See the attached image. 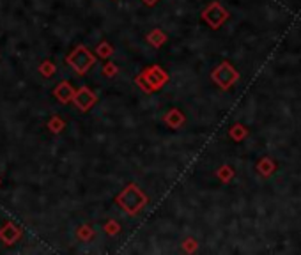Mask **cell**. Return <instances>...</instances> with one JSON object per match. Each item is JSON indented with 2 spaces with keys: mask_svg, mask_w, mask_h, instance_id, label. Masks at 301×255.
<instances>
[{
  "mask_svg": "<svg viewBox=\"0 0 301 255\" xmlns=\"http://www.w3.org/2000/svg\"><path fill=\"white\" fill-rule=\"evenodd\" d=\"M103 71H105L106 76H114V74H117V66H115V64H112V62H108Z\"/></svg>",
  "mask_w": 301,
  "mask_h": 255,
  "instance_id": "cell-16",
  "label": "cell"
},
{
  "mask_svg": "<svg viewBox=\"0 0 301 255\" xmlns=\"http://www.w3.org/2000/svg\"><path fill=\"white\" fill-rule=\"evenodd\" d=\"M73 103L76 104L82 112H87V110H90L94 104H96V94H94L89 87H82V89L74 90Z\"/></svg>",
  "mask_w": 301,
  "mask_h": 255,
  "instance_id": "cell-4",
  "label": "cell"
},
{
  "mask_svg": "<svg viewBox=\"0 0 301 255\" xmlns=\"http://www.w3.org/2000/svg\"><path fill=\"white\" fill-rule=\"evenodd\" d=\"M165 122L172 128H179L181 124L184 122V116L179 112V110H170V112L165 116Z\"/></svg>",
  "mask_w": 301,
  "mask_h": 255,
  "instance_id": "cell-9",
  "label": "cell"
},
{
  "mask_svg": "<svg viewBox=\"0 0 301 255\" xmlns=\"http://www.w3.org/2000/svg\"><path fill=\"white\" fill-rule=\"evenodd\" d=\"M202 18L206 20V22H208L211 27L216 28V27H220V25H222L223 20L227 18V12L223 11V9L215 2V4H211L208 9H206V11H204Z\"/></svg>",
  "mask_w": 301,
  "mask_h": 255,
  "instance_id": "cell-6",
  "label": "cell"
},
{
  "mask_svg": "<svg viewBox=\"0 0 301 255\" xmlns=\"http://www.w3.org/2000/svg\"><path fill=\"white\" fill-rule=\"evenodd\" d=\"M67 64L76 71V74H85L90 68L96 64V57H94L92 52L87 50L83 44H78L69 55H67Z\"/></svg>",
  "mask_w": 301,
  "mask_h": 255,
  "instance_id": "cell-3",
  "label": "cell"
},
{
  "mask_svg": "<svg viewBox=\"0 0 301 255\" xmlns=\"http://www.w3.org/2000/svg\"><path fill=\"white\" fill-rule=\"evenodd\" d=\"M142 2H144L145 6H154V4H158L160 0H142Z\"/></svg>",
  "mask_w": 301,
  "mask_h": 255,
  "instance_id": "cell-17",
  "label": "cell"
},
{
  "mask_svg": "<svg viewBox=\"0 0 301 255\" xmlns=\"http://www.w3.org/2000/svg\"><path fill=\"white\" fill-rule=\"evenodd\" d=\"M168 80V74L161 70L160 66H151L145 71H142L137 76V84L140 85V89L145 92H154L163 87V84Z\"/></svg>",
  "mask_w": 301,
  "mask_h": 255,
  "instance_id": "cell-2",
  "label": "cell"
},
{
  "mask_svg": "<svg viewBox=\"0 0 301 255\" xmlns=\"http://www.w3.org/2000/svg\"><path fill=\"white\" fill-rule=\"evenodd\" d=\"M147 41L151 42V44H153V46L160 48L161 44H163V42L167 41V36H165L163 32L160 30V28H154V30L147 36Z\"/></svg>",
  "mask_w": 301,
  "mask_h": 255,
  "instance_id": "cell-10",
  "label": "cell"
},
{
  "mask_svg": "<svg viewBox=\"0 0 301 255\" xmlns=\"http://www.w3.org/2000/svg\"><path fill=\"white\" fill-rule=\"evenodd\" d=\"M21 238V228L12 222H7L0 228V241L5 244H14Z\"/></svg>",
  "mask_w": 301,
  "mask_h": 255,
  "instance_id": "cell-7",
  "label": "cell"
},
{
  "mask_svg": "<svg viewBox=\"0 0 301 255\" xmlns=\"http://www.w3.org/2000/svg\"><path fill=\"white\" fill-rule=\"evenodd\" d=\"M53 96L60 101L62 104H67L69 101H73V96H74V87L69 84L67 80L60 82V84L55 85L53 89Z\"/></svg>",
  "mask_w": 301,
  "mask_h": 255,
  "instance_id": "cell-8",
  "label": "cell"
},
{
  "mask_svg": "<svg viewBox=\"0 0 301 255\" xmlns=\"http://www.w3.org/2000/svg\"><path fill=\"white\" fill-rule=\"evenodd\" d=\"M64 120L62 119H59V116H53L50 119V122H48V130H50L51 133H60L64 130Z\"/></svg>",
  "mask_w": 301,
  "mask_h": 255,
  "instance_id": "cell-11",
  "label": "cell"
},
{
  "mask_svg": "<svg viewBox=\"0 0 301 255\" xmlns=\"http://www.w3.org/2000/svg\"><path fill=\"white\" fill-rule=\"evenodd\" d=\"M112 46H110L108 42H101V44H99L98 48H96V54L99 55V57L101 58H105V57H110V55H112Z\"/></svg>",
  "mask_w": 301,
  "mask_h": 255,
  "instance_id": "cell-13",
  "label": "cell"
},
{
  "mask_svg": "<svg viewBox=\"0 0 301 255\" xmlns=\"http://www.w3.org/2000/svg\"><path fill=\"white\" fill-rule=\"evenodd\" d=\"M76 236H78L82 241H89V240H92V238H94V230L90 227H85V225H83V227L78 228Z\"/></svg>",
  "mask_w": 301,
  "mask_h": 255,
  "instance_id": "cell-12",
  "label": "cell"
},
{
  "mask_svg": "<svg viewBox=\"0 0 301 255\" xmlns=\"http://www.w3.org/2000/svg\"><path fill=\"white\" fill-rule=\"evenodd\" d=\"M41 74L43 76H46V78H50V76H53V73H55V68H53V64H51L50 60H44L43 64H41Z\"/></svg>",
  "mask_w": 301,
  "mask_h": 255,
  "instance_id": "cell-14",
  "label": "cell"
},
{
  "mask_svg": "<svg viewBox=\"0 0 301 255\" xmlns=\"http://www.w3.org/2000/svg\"><path fill=\"white\" fill-rule=\"evenodd\" d=\"M115 200H117V204L121 206L126 212H129V214H137V212L140 211V209H144V206L147 204L145 194H142L140 188H138L135 182L126 186L121 194L117 195Z\"/></svg>",
  "mask_w": 301,
  "mask_h": 255,
  "instance_id": "cell-1",
  "label": "cell"
},
{
  "mask_svg": "<svg viewBox=\"0 0 301 255\" xmlns=\"http://www.w3.org/2000/svg\"><path fill=\"white\" fill-rule=\"evenodd\" d=\"M119 230H121V225H119L117 222H108V224L105 225V232L106 234H110V236L117 234Z\"/></svg>",
  "mask_w": 301,
  "mask_h": 255,
  "instance_id": "cell-15",
  "label": "cell"
},
{
  "mask_svg": "<svg viewBox=\"0 0 301 255\" xmlns=\"http://www.w3.org/2000/svg\"><path fill=\"white\" fill-rule=\"evenodd\" d=\"M236 78H238V73H236V71L229 66L227 62H225V64H222V66H220L218 70L213 73V80H215L218 85H222L223 89H227L229 85L234 84Z\"/></svg>",
  "mask_w": 301,
  "mask_h": 255,
  "instance_id": "cell-5",
  "label": "cell"
}]
</instances>
